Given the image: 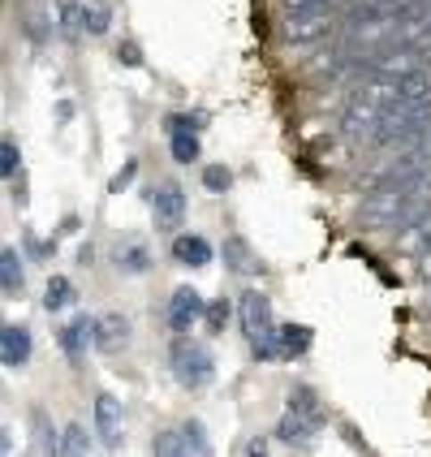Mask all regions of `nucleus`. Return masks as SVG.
Instances as JSON below:
<instances>
[{"instance_id":"nucleus-1","label":"nucleus","mask_w":431,"mask_h":457,"mask_svg":"<svg viewBox=\"0 0 431 457\" xmlns=\"http://www.w3.org/2000/svg\"><path fill=\"white\" fill-rule=\"evenodd\" d=\"M319 432H324V406H319L315 388L303 384V388L289 393V406H285V414H280L277 436L285 440V445H311Z\"/></svg>"},{"instance_id":"nucleus-2","label":"nucleus","mask_w":431,"mask_h":457,"mask_svg":"<svg viewBox=\"0 0 431 457\" xmlns=\"http://www.w3.org/2000/svg\"><path fill=\"white\" fill-rule=\"evenodd\" d=\"M169 367L181 388H203L216 376V354L186 332V337H173V345H169Z\"/></svg>"},{"instance_id":"nucleus-3","label":"nucleus","mask_w":431,"mask_h":457,"mask_svg":"<svg viewBox=\"0 0 431 457\" xmlns=\"http://www.w3.org/2000/svg\"><path fill=\"white\" fill-rule=\"evenodd\" d=\"M423 126H427V112H393V117H384V126L376 129V147H402L410 152V143H419L423 138Z\"/></svg>"},{"instance_id":"nucleus-4","label":"nucleus","mask_w":431,"mask_h":457,"mask_svg":"<svg viewBox=\"0 0 431 457\" xmlns=\"http://www.w3.org/2000/svg\"><path fill=\"white\" fill-rule=\"evenodd\" d=\"M332 9H306V13H285V39L289 44H315V39H324L332 35Z\"/></svg>"},{"instance_id":"nucleus-5","label":"nucleus","mask_w":431,"mask_h":457,"mask_svg":"<svg viewBox=\"0 0 431 457\" xmlns=\"http://www.w3.org/2000/svg\"><path fill=\"white\" fill-rule=\"evenodd\" d=\"M203 315H207V303H203V294H199L195 285L173 289V298H169V328L178 332V337H186Z\"/></svg>"},{"instance_id":"nucleus-6","label":"nucleus","mask_w":431,"mask_h":457,"mask_svg":"<svg viewBox=\"0 0 431 457\" xmlns=\"http://www.w3.org/2000/svg\"><path fill=\"white\" fill-rule=\"evenodd\" d=\"M152 216H155V228H164V233H173L181 225V216H186V190H181L178 181H160L152 195Z\"/></svg>"},{"instance_id":"nucleus-7","label":"nucleus","mask_w":431,"mask_h":457,"mask_svg":"<svg viewBox=\"0 0 431 457\" xmlns=\"http://www.w3.org/2000/svg\"><path fill=\"white\" fill-rule=\"evenodd\" d=\"M237 315H242V328H246L251 341L268 337V332H277V324H272V303H268V294H259V289H246V294H242Z\"/></svg>"},{"instance_id":"nucleus-8","label":"nucleus","mask_w":431,"mask_h":457,"mask_svg":"<svg viewBox=\"0 0 431 457\" xmlns=\"http://www.w3.org/2000/svg\"><path fill=\"white\" fill-rule=\"evenodd\" d=\"M199 121L203 117H169V147H173L178 164L199 160Z\"/></svg>"},{"instance_id":"nucleus-9","label":"nucleus","mask_w":431,"mask_h":457,"mask_svg":"<svg viewBox=\"0 0 431 457\" xmlns=\"http://www.w3.org/2000/svg\"><path fill=\"white\" fill-rule=\"evenodd\" d=\"M95 436H100L108 449H121V440H126L121 402H117L112 393H100V397H95Z\"/></svg>"},{"instance_id":"nucleus-10","label":"nucleus","mask_w":431,"mask_h":457,"mask_svg":"<svg viewBox=\"0 0 431 457\" xmlns=\"http://www.w3.org/2000/svg\"><path fill=\"white\" fill-rule=\"evenodd\" d=\"M129 345V320L126 315H117V311H108L95 320V350L100 354H121Z\"/></svg>"},{"instance_id":"nucleus-11","label":"nucleus","mask_w":431,"mask_h":457,"mask_svg":"<svg viewBox=\"0 0 431 457\" xmlns=\"http://www.w3.org/2000/svg\"><path fill=\"white\" fill-rule=\"evenodd\" d=\"M0 362L9 371H18V367L30 362V328H22V324H4L0 328Z\"/></svg>"},{"instance_id":"nucleus-12","label":"nucleus","mask_w":431,"mask_h":457,"mask_svg":"<svg viewBox=\"0 0 431 457\" xmlns=\"http://www.w3.org/2000/svg\"><path fill=\"white\" fill-rule=\"evenodd\" d=\"M87 345H95V320H91V315H74V320L61 328V350H65L70 362H78Z\"/></svg>"},{"instance_id":"nucleus-13","label":"nucleus","mask_w":431,"mask_h":457,"mask_svg":"<svg viewBox=\"0 0 431 457\" xmlns=\"http://www.w3.org/2000/svg\"><path fill=\"white\" fill-rule=\"evenodd\" d=\"M173 259L181 268H207L211 263V242L203 233H178L173 237Z\"/></svg>"},{"instance_id":"nucleus-14","label":"nucleus","mask_w":431,"mask_h":457,"mask_svg":"<svg viewBox=\"0 0 431 457\" xmlns=\"http://www.w3.org/2000/svg\"><path fill=\"white\" fill-rule=\"evenodd\" d=\"M117 272H126V277H143L147 268H152V251H147V242H138V237H126V242H117Z\"/></svg>"},{"instance_id":"nucleus-15","label":"nucleus","mask_w":431,"mask_h":457,"mask_svg":"<svg viewBox=\"0 0 431 457\" xmlns=\"http://www.w3.org/2000/svg\"><path fill=\"white\" fill-rule=\"evenodd\" d=\"M225 263L237 272V277H251V272H259V254L251 251V242L246 237H225Z\"/></svg>"},{"instance_id":"nucleus-16","label":"nucleus","mask_w":431,"mask_h":457,"mask_svg":"<svg viewBox=\"0 0 431 457\" xmlns=\"http://www.w3.org/2000/svg\"><path fill=\"white\" fill-rule=\"evenodd\" d=\"M22 280H26L22 254L13 251V246H4L0 251V289H4V298H18L22 294Z\"/></svg>"},{"instance_id":"nucleus-17","label":"nucleus","mask_w":431,"mask_h":457,"mask_svg":"<svg viewBox=\"0 0 431 457\" xmlns=\"http://www.w3.org/2000/svg\"><path fill=\"white\" fill-rule=\"evenodd\" d=\"M311 350V328L306 324H285L280 328V358H303Z\"/></svg>"},{"instance_id":"nucleus-18","label":"nucleus","mask_w":431,"mask_h":457,"mask_svg":"<svg viewBox=\"0 0 431 457\" xmlns=\"http://www.w3.org/2000/svg\"><path fill=\"white\" fill-rule=\"evenodd\" d=\"M78 289L70 277H52L48 289H44V311H65V306H74Z\"/></svg>"},{"instance_id":"nucleus-19","label":"nucleus","mask_w":431,"mask_h":457,"mask_svg":"<svg viewBox=\"0 0 431 457\" xmlns=\"http://www.w3.org/2000/svg\"><path fill=\"white\" fill-rule=\"evenodd\" d=\"M56 445H61V457H91V436H87L82 423H70Z\"/></svg>"},{"instance_id":"nucleus-20","label":"nucleus","mask_w":431,"mask_h":457,"mask_svg":"<svg viewBox=\"0 0 431 457\" xmlns=\"http://www.w3.org/2000/svg\"><path fill=\"white\" fill-rule=\"evenodd\" d=\"M181 440H186V449L195 457H211V440H207V428L199 419H186L181 423Z\"/></svg>"},{"instance_id":"nucleus-21","label":"nucleus","mask_w":431,"mask_h":457,"mask_svg":"<svg viewBox=\"0 0 431 457\" xmlns=\"http://www.w3.org/2000/svg\"><path fill=\"white\" fill-rule=\"evenodd\" d=\"M152 457H195L190 449H186V440H181V432H160L152 445Z\"/></svg>"},{"instance_id":"nucleus-22","label":"nucleus","mask_w":431,"mask_h":457,"mask_svg":"<svg viewBox=\"0 0 431 457\" xmlns=\"http://www.w3.org/2000/svg\"><path fill=\"white\" fill-rule=\"evenodd\" d=\"M82 26H87L91 35H104V30H108V4H104V0H87V4H82Z\"/></svg>"},{"instance_id":"nucleus-23","label":"nucleus","mask_w":431,"mask_h":457,"mask_svg":"<svg viewBox=\"0 0 431 457\" xmlns=\"http://www.w3.org/2000/svg\"><path fill=\"white\" fill-rule=\"evenodd\" d=\"M203 186L211 190V195H225L228 186H233V173H228L225 164H207V169H203Z\"/></svg>"},{"instance_id":"nucleus-24","label":"nucleus","mask_w":431,"mask_h":457,"mask_svg":"<svg viewBox=\"0 0 431 457\" xmlns=\"http://www.w3.org/2000/svg\"><path fill=\"white\" fill-rule=\"evenodd\" d=\"M228 315H233V311H228V303L225 298H216V303H207V332H211V337H216V332H225V324H228Z\"/></svg>"},{"instance_id":"nucleus-25","label":"nucleus","mask_w":431,"mask_h":457,"mask_svg":"<svg viewBox=\"0 0 431 457\" xmlns=\"http://www.w3.org/2000/svg\"><path fill=\"white\" fill-rule=\"evenodd\" d=\"M18 160H22L18 143H13V138H0V173H4V178L18 173Z\"/></svg>"},{"instance_id":"nucleus-26","label":"nucleus","mask_w":431,"mask_h":457,"mask_svg":"<svg viewBox=\"0 0 431 457\" xmlns=\"http://www.w3.org/2000/svg\"><path fill=\"white\" fill-rule=\"evenodd\" d=\"M306 9H332V0H285V13H306Z\"/></svg>"},{"instance_id":"nucleus-27","label":"nucleus","mask_w":431,"mask_h":457,"mask_svg":"<svg viewBox=\"0 0 431 457\" xmlns=\"http://www.w3.org/2000/svg\"><path fill=\"white\" fill-rule=\"evenodd\" d=\"M134 173H138V164H134V160H129L126 169H121V173H117V178H112V190H117V195H121V190H126L129 181H134Z\"/></svg>"},{"instance_id":"nucleus-28","label":"nucleus","mask_w":431,"mask_h":457,"mask_svg":"<svg viewBox=\"0 0 431 457\" xmlns=\"http://www.w3.org/2000/svg\"><path fill=\"white\" fill-rule=\"evenodd\" d=\"M117 56H121L126 65H138V61H143V56H138V48H134V44H126V48L117 52Z\"/></svg>"},{"instance_id":"nucleus-29","label":"nucleus","mask_w":431,"mask_h":457,"mask_svg":"<svg viewBox=\"0 0 431 457\" xmlns=\"http://www.w3.org/2000/svg\"><path fill=\"white\" fill-rule=\"evenodd\" d=\"M246 457H268V449H263V440H254V445H246Z\"/></svg>"}]
</instances>
